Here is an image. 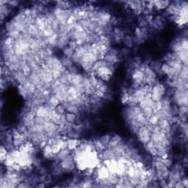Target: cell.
Instances as JSON below:
<instances>
[{
    "instance_id": "1",
    "label": "cell",
    "mask_w": 188,
    "mask_h": 188,
    "mask_svg": "<svg viewBox=\"0 0 188 188\" xmlns=\"http://www.w3.org/2000/svg\"><path fill=\"white\" fill-rule=\"evenodd\" d=\"M187 90H178L175 89L174 94L171 97V102L179 107L187 106Z\"/></svg>"
},
{
    "instance_id": "2",
    "label": "cell",
    "mask_w": 188,
    "mask_h": 188,
    "mask_svg": "<svg viewBox=\"0 0 188 188\" xmlns=\"http://www.w3.org/2000/svg\"><path fill=\"white\" fill-rule=\"evenodd\" d=\"M166 87L164 84L158 82L152 87L151 90V99L154 102L161 101L162 97L165 95Z\"/></svg>"
},
{
    "instance_id": "3",
    "label": "cell",
    "mask_w": 188,
    "mask_h": 188,
    "mask_svg": "<svg viewBox=\"0 0 188 188\" xmlns=\"http://www.w3.org/2000/svg\"><path fill=\"white\" fill-rule=\"evenodd\" d=\"M114 71H115L112 70L108 65L107 66H102L99 68L94 72V74H95L98 78L101 79V80H103L104 82H107L111 80L112 76H113V72Z\"/></svg>"
},
{
    "instance_id": "4",
    "label": "cell",
    "mask_w": 188,
    "mask_h": 188,
    "mask_svg": "<svg viewBox=\"0 0 188 188\" xmlns=\"http://www.w3.org/2000/svg\"><path fill=\"white\" fill-rule=\"evenodd\" d=\"M60 165L63 169L64 172L71 173L73 172L76 169V162L74 160L73 154H69L67 157L60 162Z\"/></svg>"
},
{
    "instance_id": "5",
    "label": "cell",
    "mask_w": 188,
    "mask_h": 188,
    "mask_svg": "<svg viewBox=\"0 0 188 188\" xmlns=\"http://www.w3.org/2000/svg\"><path fill=\"white\" fill-rule=\"evenodd\" d=\"M166 24V18L162 15H156L154 17L151 24H148V28L154 29L157 32L163 30Z\"/></svg>"
},
{
    "instance_id": "6",
    "label": "cell",
    "mask_w": 188,
    "mask_h": 188,
    "mask_svg": "<svg viewBox=\"0 0 188 188\" xmlns=\"http://www.w3.org/2000/svg\"><path fill=\"white\" fill-rule=\"evenodd\" d=\"M136 135L138 141L143 145L146 144L151 140V132L149 131V129H148L146 126H143L140 127L139 130H138Z\"/></svg>"
},
{
    "instance_id": "7",
    "label": "cell",
    "mask_w": 188,
    "mask_h": 188,
    "mask_svg": "<svg viewBox=\"0 0 188 188\" xmlns=\"http://www.w3.org/2000/svg\"><path fill=\"white\" fill-rule=\"evenodd\" d=\"M111 14L105 10H99L97 13V24L100 27H105L110 24V19H111Z\"/></svg>"
},
{
    "instance_id": "8",
    "label": "cell",
    "mask_w": 188,
    "mask_h": 188,
    "mask_svg": "<svg viewBox=\"0 0 188 188\" xmlns=\"http://www.w3.org/2000/svg\"><path fill=\"white\" fill-rule=\"evenodd\" d=\"M42 154L43 156L48 160H54V159H55L56 154L53 152L52 146L49 144H47L45 147L43 148Z\"/></svg>"
},
{
    "instance_id": "9",
    "label": "cell",
    "mask_w": 188,
    "mask_h": 188,
    "mask_svg": "<svg viewBox=\"0 0 188 188\" xmlns=\"http://www.w3.org/2000/svg\"><path fill=\"white\" fill-rule=\"evenodd\" d=\"M181 37H177L172 41V42L170 44V49H171V52L179 53L183 50L181 45Z\"/></svg>"
},
{
    "instance_id": "10",
    "label": "cell",
    "mask_w": 188,
    "mask_h": 188,
    "mask_svg": "<svg viewBox=\"0 0 188 188\" xmlns=\"http://www.w3.org/2000/svg\"><path fill=\"white\" fill-rule=\"evenodd\" d=\"M162 65V62L161 60H151V62L149 63V66L156 74V75L163 76V74L161 71Z\"/></svg>"
},
{
    "instance_id": "11",
    "label": "cell",
    "mask_w": 188,
    "mask_h": 188,
    "mask_svg": "<svg viewBox=\"0 0 188 188\" xmlns=\"http://www.w3.org/2000/svg\"><path fill=\"white\" fill-rule=\"evenodd\" d=\"M143 146H144L145 150H146V152L148 153L151 156H157V148H156V146H155V144L152 141H150L146 144L143 145Z\"/></svg>"
},
{
    "instance_id": "12",
    "label": "cell",
    "mask_w": 188,
    "mask_h": 188,
    "mask_svg": "<svg viewBox=\"0 0 188 188\" xmlns=\"http://www.w3.org/2000/svg\"><path fill=\"white\" fill-rule=\"evenodd\" d=\"M171 2L168 1V0H157V1H153V4H154V9L155 11H162V10H165L166 8L168 7Z\"/></svg>"
},
{
    "instance_id": "13",
    "label": "cell",
    "mask_w": 188,
    "mask_h": 188,
    "mask_svg": "<svg viewBox=\"0 0 188 188\" xmlns=\"http://www.w3.org/2000/svg\"><path fill=\"white\" fill-rule=\"evenodd\" d=\"M123 141V138H122L120 135H114L113 136L111 137V139H110V143H109L108 148L113 150V148L116 147L118 145H119L120 143H122Z\"/></svg>"
},
{
    "instance_id": "14",
    "label": "cell",
    "mask_w": 188,
    "mask_h": 188,
    "mask_svg": "<svg viewBox=\"0 0 188 188\" xmlns=\"http://www.w3.org/2000/svg\"><path fill=\"white\" fill-rule=\"evenodd\" d=\"M69 154H71L70 150H68V148H63V149H61L60 151H59L57 154H56L54 161L60 163V161H62V159H65V157H67Z\"/></svg>"
},
{
    "instance_id": "15",
    "label": "cell",
    "mask_w": 188,
    "mask_h": 188,
    "mask_svg": "<svg viewBox=\"0 0 188 188\" xmlns=\"http://www.w3.org/2000/svg\"><path fill=\"white\" fill-rule=\"evenodd\" d=\"M82 141L79 139H72V138H69L67 141V148L70 150L71 151H73L76 148L78 147L80 145Z\"/></svg>"
},
{
    "instance_id": "16",
    "label": "cell",
    "mask_w": 188,
    "mask_h": 188,
    "mask_svg": "<svg viewBox=\"0 0 188 188\" xmlns=\"http://www.w3.org/2000/svg\"><path fill=\"white\" fill-rule=\"evenodd\" d=\"M123 44L125 45V47L129 49H131L134 47V42H133V36L129 34H126L125 35L124 38H123Z\"/></svg>"
},
{
    "instance_id": "17",
    "label": "cell",
    "mask_w": 188,
    "mask_h": 188,
    "mask_svg": "<svg viewBox=\"0 0 188 188\" xmlns=\"http://www.w3.org/2000/svg\"><path fill=\"white\" fill-rule=\"evenodd\" d=\"M60 59L61 61V63L62 64V65H63L66 69H68L69 68H71L74 65L73 62L71 60V58H68V57H65V56L63 55L62 57H61Z\"/></svg>"
},
{
    "instance_id": "18",
    "label": "cell",
    "mask_w": 188,
    "mask_h": 188,
    "mask_svg": "<svg viewBox=\"0 0 188 188\" xmlns=\"http://www.w3.org/2000/svg\"><path fill=\"white\" fill-rule=\"evenodd\" d=\"M18 90H19V93L20 94V96L22 97L24 99L27 100L29 99V96L27 90L25 89V87L23 86L22 85H18Z\"/></svg>"
},
{
    "instance_id": "19",
    "label": "cell",
    "mask_w": 188,
    "mask_h": 188,
    "mask_svg": "<svg viewBox=\"0 0 188 188\" xmlns=\"http://www.w3.org/2000/svg\"><path fill=\"white\" fill-rule=\"evenodd\" d=\"M8 153H9V151H8L7 148L5 147L3 145H2L1 148H0V160H1L2 164H3L5 161Z\"/></svg>"
},
{
    "instance_id": "20",
    "label": "cell",
    "mask_w": 188,
    "mask_h": 188,
    "mask_svg": "<svg viewBox=\"0 0 188 188\" xmlns=\"http://www.w3.org/2000/svg\"><path fill=\"white\" fill-rule=\"evenodd\" d=\"M178 54H179V58H180L181 62H182L183 65H187V60H188L187 51L182 50L181 52H179Z\"/></svg>"
},
{
    "instance_id": "21",
    "label": "cell",
    "mask_w": 188,
    "mask_h": 188,
    "mask_svg": "<svg viewBox=\"0 0 188 188\" xmlns=\"http://www.w3.org/2000/svg\"><path fill=\"white\" fill-rule=\"evenodd\" d=\"M47 102L49 104V105H52V107H54V108H55L57 106H58L59 105H60V102L59 101V99L57 98V96H56L54 94H52V95L51 96L50 98L49 99V100H48Z\"/></svg>"
},
{
    "instance_id": "22",
    "label": "cell",
    "mask_w": 188,
    "mask_h": 188,
    "mask_svg": "<svg viewBox=\"0 0 188 188\" xmlns=\"http://www.w3.org/2000/svg\"><path fill=\"white\" fill-rule=\"evenodd\" d=\"M138 27H140V28L148 27V21H146V18H145L144 16H138Z\"/></svg>"
},
{
    "instance_id": "23",
    "label": "cell",
    "mask_w": 188,
    "mask_h": 188,
    "mask_svg": "<svg viewBox=\"0 0 188 188\" xmlns=\"http://www.w3.org/2000/svg\"><path fill=\"white\" fill-rule=\"evenodd\" d=\"M62 52H63L64 56L68 57V58H71L72 55H73L74 53V49H72L71 47L67 46V47H65L63 49H62Z\"/></svg>"
},
{
    "instance_id": "24",
    "label": "cell",
    "mask_w": 188,
    "mask_h": 188,
    "mask_svg": "<svg viewBox=\"0 0 188 188\" xmlns=\"http://www.w3.org/2000/svg\"><path fill=\"white\" fill-rule=\"evenodd\" d=\"M111 137H112V135H110V134L104 135L100 137L99 140L101 141L102 143L105 145V146H106L107 147H108L109 143H110V139H111Z\"/></svg>"
},
{
    "instance_id": "25",
    "label": "cell",
    "mask_w": 188,
    "mask_h": 188,
    "mask_svg": "<svg viewBox=\"0 0 188 188\" xmlns=\"http://www.w3.org/2000/svg\"><path fill=\"white\" fill-rule=\"evenodd\" d=\"M77 117V115L74 114V113H67V112H66V113H65V118H66L67 121L68 122V123H74Z\"/></svg>"
},
{
    "instance_id": "26",
    "label": "cell",
    "mask_w": 188,
    "mask_h": 188,
    "mask_svg": "<svg viewBox=\"0 0 188 188\" xmlns=\"http://www.w3.org/2000/svg\"><path fill=\"white\" fill-rule=\"evenodd\" d=\"M159 118L157 116L156 114H153L148 118V123L150 124L153 125V126H156L158 124V122H159Z\"/></svg>"
},
{
    "instance_id": "27",
    "label": "cell",
    "mask_w": 188,
    "mask_h": 188,
    "mask_svg": "<svg viewBox=\"0 0 188 188\" xmlns=\"http://www.w3.org/2000/svg\"><path fill=\"white\" fill-rule=\"evenodd\" d=\"M21 71H22L23 73H24V75H25L27 77H29V76L30 75V74H32V68H31L30 66H29L28 64H26V65H24V66L22 67V68H21Z\"/></svg>"
},
{
    "instance_id": "28",
    "label": "cell",
    "mask_w": 188,
    "mask_h": 188,
    "mask_svg": "<svg viewBox=\"0 0 188 188\" xmlns=\"http://www.w3.org/2000/svg\"><path fill=\"white\" fill-rule=\"evenodd\" d=\"M55 111L57 112L58 114L64 115V114H65V113H66V109L65 108V107L63 106V105H62V104H60V105H59L58 106L56 107Z\"/></svg>"
},
{
    "instance_id": "29",
    "label": "cell",
    "mask_w": 188,
    "mask_h": 188,
    "mask_svg": "<svg viewBox=\"0 0 188 188\" xmlns=\"http://www.w3.org/2000/svg\"><path fill=\"white\" fill-rule=\"evenodd\" d=\"M181 48H182L183 50L187 51V49H188V41H187V38L181 37Z\"/></svg>"
},
{
    "instance_id": "30",
    "label": "cell",
    "mask_w": 188,
    "mask_h": 188,
    "mask_svg": "<svg viewBox=\"0 0 188 188\" xmlns=\"http://www.w3.org/2000/svg\"><path fill=\"white\" fill-rule=\"evenodd\" d=\"M179 107L177 106L175 104H172L171 106V113L173 115H178L179 113Z\"/></svg>"
},
{
    "instance_id": "31",
    "label": "cell",
    "mask_w": 188,
    "mask_h": 188,
    "mask_svg": "<svg viewBox=\"0 0 188 188\" xmlns=\"http://www.w3.org/2000/svg\"><path fill=\"white\" fill-rule=\"evenodd\" d=\"M16 129H17L19 132L21 133V134H23V133H24L26 131H27V130L28 129V128L24 124V123H20L19 125H18L17 127H16Z\"/></svg>"
},
{
    "instance_id": "32",
    "label": "cell",
    "mask_w": 188,
    "mask_h": 188,
    "mask_svg": "<svg viewBox=\"0 0 188 188\" xmlns=\"http://www.w3.org/2000/svg\"><path fill=\"white\" fill-rule=\"evenodd\" d=\"M162 162L164 163L168 168H171V166L173 165L172 159H170L169 157L165 158V159H162Z\"/></svg>"
},
{
    "instance_id": "33",
    "label": "cell",
    "mask_w": 188,
    "mask_h": 188,
    "mask_svg": "<svg viewBox=\"0 0 188 188\" xmlns=\"http://www.w3.org/2000/svg\"><path fill=\"white\" fill-rule=\"evenodd\" d=\"M19 1H16V0H14V1H8V5L10 6L11 8H16L19 5Z\"/></svg>"
},
{
    "instance_id": "34",
    "label": "cell",
    "mask_w": 188,
    "mask_h": 188,
    "mask_svg": "<svg viewBox=\"0 0 188 188\" xmlns=\"http://www.w3.org/2000/svg\"><path fill=\"white\" fill-rule=\"evenodd\" d=\"M159 187H160L168 188L167 180H165V179H162V180H159Z\"/></svg>"
},
{
    "instance_id": "35",
    "label": "cell",
    "mask_w": 188,
    "mask_h": 188,
    "mask_svg": "<svg viewBox=\"0 0 188 188\" xmlns=\"http://www.w3.org/2000/svg\"><path fill=\"white\" fill-rule=\"evenodd\" d=\"M174 188H185V187H184V184H183L182 181L180 180L175 184Z\"/></svg>"
}]
</instances>
